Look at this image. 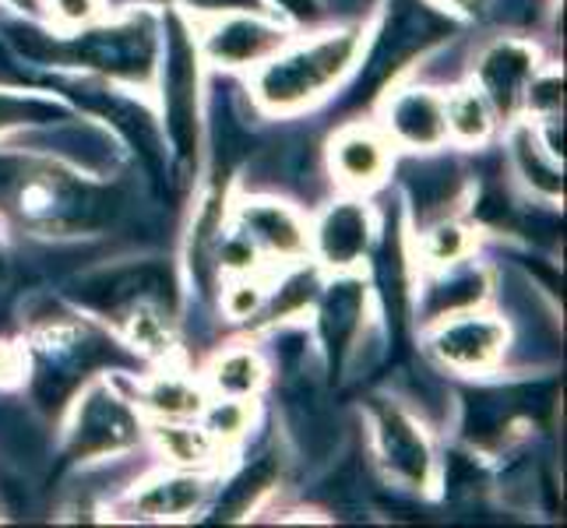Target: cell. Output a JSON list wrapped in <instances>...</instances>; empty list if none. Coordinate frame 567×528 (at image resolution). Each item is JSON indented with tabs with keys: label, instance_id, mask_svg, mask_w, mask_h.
Returning a JSON list of instances; mask_svg holds the SVG:
<instances>
[{
	"label": "cell",
	"instance_id": "1",
	"mask_svg": "<svg viewBox=\"0 0 567 528\" xmlns=\"http://www.w3.org/2000/svg\"><path fill=\"white\" fill-rule=\"evenodd\" d=\"M360 43H363L360 29H346V32L321 35L310 46L279 56V61H271L258 74V100L276 113L300 110L303 103L324 95L328 85H336L353 68Z\"/></svg>",
	"mask_w": 567,
	"mask_h": 528
},
{
	"label": "cell",
	"instance_id": "2",
	"mask_svg": "<svg viewBox=\"0 0 567 528\" xmlns=\"http://www.w3.org/2000/svg\"><path fill=\"white\" fill-rule=\"evenodd\" d=\"M166 113H169V138L184 159H190L198 145V61L194 46L187 43L184 29L173 25L169 50H166Z\"/></svg>",
	"mask_w": 567,
	"mask_h": 528
},
{
	"label": "cell",
	"instance_id": "3",
	"mask_svg": "<svg viewBox=\"0 0 567 528\" xmlns=\"http://www.w3.org/2000/svg\"><path fill=\"white\" fill-rule=\"evenodd\" d=\"M374 437H378V455L391 476L409 486L430 483L434 455H430V444L420 434V426L405 413H399V408H391V405H381L378 420H374Z\"/></svg>",
	"mask_w": 567,
	"mask_h": 528
},
{
	"label": "cell",
	"instance_id": "4",
	"mask_svg": "<svg viewBox=\"0 0 567 528\" xmlns=\"http://www.w3.org/2000/svg\"><path fill=\"white\" fill-rule=\"evenodd\" d=\"M134 434H138V426H134L131 408L116 398L110 387L100 384L89 391L82 405H78L71 444L78 455H106L131 444Z\"/></svg>",
	"mask_w": 567,
	"mask_h": 528
},
{
	"label": "cell",
	"instance_id": "5",
	"mask_svg": "<svg viewBox=\"0 0 567 528\" xmlns=\"http://www.w3.org/2000/svg\"><path fill=\"white\" fill-rule=\"evenodd\" d=\"M437 356L458 370H486L504 349V328L494 318L462 314L447 321L434 339Z\"/></svg>",
	"mask_w": 567,
	"mask_h": 528
},
{
	"label": "cell",
	"instance_id": "6",
	"mask_svg": "<svg viewBox=\"0 0 567 528\" xmlns=\"http://www.w3.org/2000/svg\"><path fill=\"white\" fill-rule=\"evenodd\" d=\"M388 131L409 148H437L447 138L444 100L426 89H405L388 103Z\"/></svg>",
	"mask_w": 567,
	"mask_h": 528
},
{
	"label": "cell",
	"instance_id": "7",
	"mask_svg": "<svg viewBox=\"0 0 567 528\" xmlns=\"http://www.w3.org/2000/svg\"><path fill=\"white\" fill-rule=\"evenodd\" d=\"M286 43L282 29L265 25L258 18H229L219 29H212L205 35V56L215 64H258L261 56L271 50H279Z\"/></svg>",
	"mask_w": 567,
	"mask_h": 528
},
{
	"label": "cell",
	"instance_id": "8",
	"mask_svg": "<svg viewBox=\"0 0 567 528\" xmlns=\"http://www.w3.org/2000/svg\"><path fill=\"white\" fill-rule=\"evenodd\" d=\"M331 169L339 173L342 184L374 187L388 173V142L367 127H346L331 142Z\"/></svg>",
	"mask_w": 567,
	"mask_h": 528
},
{
	"label": "cell",
	"instance_id": "9",
	"mask_svg": "<svg viewBox=\"0 0 567 528\" xmlns=\"http://www.w3.org/2000/svg\"><path fill=\"white\" fill-rule=\"evenodd\" d=\"M533 68H536L533 50L525 43H497L480 61V82H483L480 92L486 95V103H494L497 110H512L525 82H529Z\"/></svg>",
	"mask_w": 567,
	"mask_h": 528
},
{
	"label": "cell",
	"instance_id": "10",
	"mask_svg": "<svg viewBox=\"0 0 567 528\" xmlns=\"http://www.w3.org/2000/svg\"><path fill=\"white\" fill-rule=\"evenodd\" d=\"M240 219H244L240 232H247L254 247L282 253V258H292V253H300L307 247V232L300 219L279 201H247Z\"/></svg>",
	"mask_w": 567,
	"mask_h": 528
},
{
	"label": "cell",
	"instance_id": "11",
	"mask_svg": "<svg viewBox=\"0 0 567 528\" xmlns=\"http://www.w3.org/2000/svg\"><path fill=\"white\" fill-rule=\"evenodd\" d=\"M318 250L324 265L336 268L360 261V253L367 250V208L357 201L331 205L318 222Z\"/></svg>",
	"mask_w": 567,
	"mask_h": 528
},
{
	"label": "cell",
	"instance_id": "12",
	"mask_svg": "<svg viewBox=\"0 0 567 528\" xmlns=\"http://www.w3.org/2000/svg\"><path fill=\"white\" fill-rule=\"evenodd\" d=\"M202 497H205V483L173 476V479L152 483L148 490L134 500V507L148 518H181V515H190L194 507L202 504Z\"/></svg>",
	"mask_w": 567,
	"mask_h": 528
},
{
	"label": "cell",
	"instance_id": "13",
	"mask_svg": "<svg viewBox=\"0 0 567 528\" xmlns=\"http://www.w3.org/2000/svg\"><path fill=\"white\" fill-rule=\"evenodd\" d=\"M444 121H447V134H455V138L483 142L494 127V113L480 89H462L444 103Z\"/></svg>",
	"mask_w": 567,
	"mask_h": 528
},
{
	"label": "cell",
	"instance_id": "14",
	"mask_svg": "<svg viewBox=\"0 0 567 528\" xmlns=\"http://www.w3.org/2000/svg\"><path fill=\"white\" fill-rule=\"evenodd\" d=\"M360 314H363V289L357 282L331 286L328 303H324V328L331 349H349V339L360 331Z\"/></svg>",
	"mask_w": 567,
	"mask_h": 528
},
{
	"label": "cell",
	"instance_id": "15",
	"mask_svg": "<svg viewBox=\"0 0 567 528\" xmlns=\"http://www.w3.org/2000/svg\"><path fill=\"white\" fill-rule=\"evenodd\" d=\"M212 381L219 391H226V395L244 398L250 391H258V384L265 381V366L258 363V356H254L250 349H233L212 363Z\"/></svg>",
	"mask_w": 567,
	"mask_h": 528
},
{
	"label": "cell",
	"instance_id": "16",
	"mask_svg": "<svg viewBox=\"0 0 567 528\" xmlns=\"http://www.w3.org/2000/svg\"><path fill=\"white\" fill-rule=\"evenodd\" d=\"M202 391L181 381V377H159L152 387H148V395H145V405L152 408V413H159V416H169V420H184V416H194V413H202Z\"/></svg>",
	"mask_w": 567,
	"mask_h": 528
},
{
	"label": "cell",
	"instance_id": "17",
	"mask_svg": "<svg viewBox=\"0 0 567 528\" xmlns=\"http://www.w3.org/2000/svg\"><path fill=\"white\" fill-rule=\"evenodd\" d=\"M159 447L177 465H205L215 452V437L208 429H194V426H163Z\"/></svg>",
	"mask_w": 567,
	"mask_h": 528
},
{
	"label": "cell",
	"instance_id": "18",
	"mask_svg": "<svg viewBox=\"0 0 567 528\" xmlns=\"http://www.w3.org/2000/svg\"><path fill=\"white\" fill-rule=\"evenodd\" d=\"M515 159H518L522 173H533V176H525V180L536 184L543 194H560V176H557L554 163H546V159H554V155L539 142H533V134H518L515 138Z\"/></svg>",
	"mask_w": 567,
	"mask_h": 528
},
{
	"label": "cell",
	"instance_id": "19",
	"mask_svg": "<svg viewBox=\"0 0 567 528\" xmlns=\"http://www.w3.org/2000/svg\"><path fill=\"white\" fill-rule=\"evenodd\" d=\"M271 483H276V465H271V462L254 465L247 476H240L237 483H233L229 497L219 504V518H237V515H244L247 507L258 500V494H265Z\"/></svg>",
	"mask_w": 567,
	"mask_h": 528
},
{
	"label": "cell",
	"instance_id": "20",
	"mask_svg": "<svg viewBox=\"0 0 567 528\" xmlns=\"http://www.w3.org/2000/svg\"><path fill=\"white\" fill-rule=\"evenodd\" d=\"M53 116H56V106L47 100L0 92V131H8L14 124H29V121H53Z\"/></svg>",
	"mask_w": 567,
	"mask_h": 528
},
{
	"label": "cell",
	"instance_id": "21",
	"mask_svg": "<svg viewBox=\"0 0 567 528\" xmlns=\"http://www.w3.org/2000/svg\"><path fill=\"white\" fill-rule=\"evenodd\" d=\"M423 250H426V258L434 261V265H455L458 258H465L468 237H465V229L455 226V222H452V226H437V229L426 237Z\"/></svg>",
	"mask_w": 567,
	"mask_h": 528
},
{
	"label": "cell",
	"instance_id": "22",
	"mask_svg": "<svg viewBox=\"0 0 567 528\" xmlns=\"http://www.w3.org/2000/svg\"><path fill=\"white\" fill-rule=\"evenodd\" d=\"M247 420H250V413H247V405L240 402V398H226V402H219L215 408H208V434L215 437V441H233V437H240L244 429H247Z\"/></svg>",
	"mask_w": 567,
	"mask_h": 528
},
{
	"label": "cell",
	"instance_id": "23",
	"mask_svg": "<svg viewBox=\"0 0 567 528\" xmlns=\"http://www.w3.org/2000/svg\"><path fill=\"white\" fill-rule=\"evenodd\" d=\"M560 103H564V92H560V77L557 74H546V77H539V82H533V89H529V110H536L539 116H557V110H560Z\"/></svg>",
	"mask_w": 567,
	"mask_h": 528
},
{
	"label": "cell",
	"instance_id": "24",
	"mask_svg": "<svg viewBox=\"0 0 567 528\" xmlns=\"http://www.w3.org/2000/svg\"><path fill=\"white\" fill-rule=\"evenodd\" d=\"M265 303V289L261 286H254V282H240V286H233L229 289V297H226V310L233 318H247L254 314Z\"/></svg>",
	"mask_w": 567,
	"mask_h": 528
},
{
	"label": "cell",
	"instance_id": "25",
	"mask_svg": "<svg viewBox=\"0 0 567 528\" xmlns=\"http://www.w3.org/2000/svg\"><path fill=\"white\" fill-rule=\"evenodd\" d=\"M50 8L64 18V22L78 25V22H89V18L100 14V0H50Z\"/></svg>",
	"mask_w": 567,
	"mask_h": 528
},
{
	"label": "cell",
	"instance_id": "26",
	"mask_svg": "<svg viewBox=\"0 0 567 528\" xmlns=\"http://www.w3.org/2000/svg\"><path fill=\"white\" fill-rule=\"evenodd\" d=\"M452 4L462 11H480V0H452Z\"/></svg>",
	"mask_w": 567,
	"mask_h": 528
}]
</instances>
